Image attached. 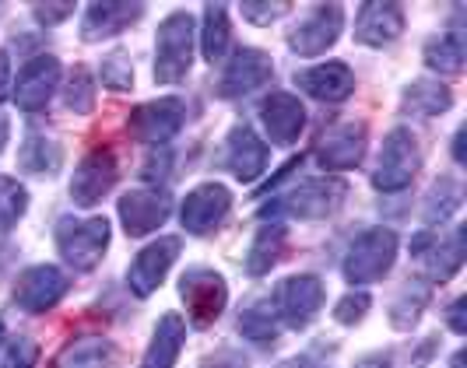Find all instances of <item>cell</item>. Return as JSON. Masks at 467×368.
<instances>
[{"instance_id": "obj_34", "label": "cell", "mask_w": 467, "mask_h": 368, "mask_svg": "<svg viewBox=\"0 0 467 368\" xmlns=\"http://www.w3.org/2000/svg\"><path fill=\"white\" fill-rule=\"evenodd\" d=\"M239 333L250 337V341H257V344H271V341L278 337V316H275V309H271V305H254V309H246V312L239 316Z\"/></svg>"}, {"instance_id": "obj_22", "label": "cell", "mask_w": 467, "mask_h": 368, "mask_svg": "<svg viewBox=\"0 0 467 368\" xmlns=\"http://www.w3.org/2000/svg\"><path fill=\"white\" fill-rule=\"evenodd\" d=\"M296 85L320 102H341L355 92V74L348 70V64L327 60V64H317V67L296 74Z\"/></svg>"}, {"instance_id": "obj_28", "label": "cell", "mask_w": 467, "mask_h": 368, "mask_svg": "<svg viewBox=\"0 0 467 368\" xmlns=\"http://www.w3.org/2000/svg\"><path fill=\"white\" fill-rule=\"evenodd\" d=\"M464 60H467L464 32H446L440 39H429L425 43V64H429V70H436V74L453 77V74L464 70Z\"/></svg>"}, {"instance_id": "obj_35", "label": "cell", "mask_w": 467, "mask_h": 368, "mask_svg": "<svg viewBox=\"0 0 467 368\" xmlns=\"http://www.w3.org/2000/svg\"><path fill=\"white\" fill-rule=\"evenodd\" d=\"M64 102H67L70 113H92V106H95V77H92V70H88V67L70 70Z\"/></svg>"}, {"instance_id": "obj_33", "label": "cell", "mask_w": 467, "mask_h": 368, "mask_svg": "<svg viewBox=\"0 0 467 368\" xmlns=\"http://www.w3.org/2000/svg\"><path fill=\"white\" fill-rule=\"evenodd\" d=\"M28 210V189L11 176H0V235L11 231Z\"/></svg>"}, {"instance_id": "obj_3", "label": "cell", "mask_w": 467, "mask_h": 368, "mask_svg": "<svg viewBox=\"0 0 467 368\" xmlns=\"http://www.w3.org/2000/svg\"><path fill=\"white\" fill-rule=\"evenodd\" d=\"M57 246L64 263L88 274L102 263L106 246H109V221L106 218H85V221H60L57 225Z\"/></svg>"}, {"instance_id": "obj_9", "label": "cell", "mask_w": 467, "mask_h": 368, "mask_svg": "<svg viewBox=\"0 0 467 368\" xmlns=\"http://www.w3.org/2000/svg\"><path fill=\"white\" fill-rule=\"evenodd\" d=\"M70 291V277L60 271V267H49V263H39V267H28L18 274L15 281V305L22 312H49L57 302Z\"/></svg>"}, {"instance_id": "obj_24", "label": "cell", "mask_w": 467, "mask_h": 368, "mask_svg": "<svg viewBox=\"0 0 467 368\" xmlns=\"http://www.w3.org/2000/svg\"><path fill=\"white\" fill-rule=\"evenodd\" d=\"M117 358V344L102 333H85L78 341H70L60 354L53 368H109Z\"/></svg>"}, {"instance_id": "obj_29", "label": "cell", "mask_w": 467, "mask_h": 368, "mask_svg": "<svg viewBox=\"0 0 467 368\" xmlns=\"http://www.w3.org/2000/svg\"><path fill=\"white\" fill-rule=\"evenodd\" d=\"M18 161H22L25 172H32V176H53L60 169V161H64V148L53 138H47V134L32 130L25 138L22 151H18Z\"/></svg>"}, {"instance_id": "obj_30", "label": "cell", "mask_w": 467, "mask_h": 368, "mask_svg": "<svg viewBox=\"0 0 467 368\" xmlns=\"http://www.w3.org/2000/svg\"><path fill=\"white\" fill-rule=\"evenodd\" d=\"M461 204H464V186L457 183L453 176H440V179L432 183V189L425 193L421 218H425L429 225H436V221H446V218H453Z\"/></svg>"}, {"instance_id": "obj_45", "label": "cell", "mask_w": 467, "mask_h": 368, "mask_svg": "<svg viewBox=\"0 0 467 368\" xmlns=\"http://www.w3.org/2000/svg\"><path fill=\"white\" fill-rule=\"evenodd\" d=\"M355 368H390V362L387 358H366V362H358Z\"/></svg>"}, {"instance_id": "obj_42", "label": "cell", "mask_w": 467, "mask_h": 368, "mask_svg": "<svg viewBox=\"0 0 467 368\" xmlns=\"http://www.w3.org/2000/svg\"><path fill=\"white\" fill-rule=\"evenodd\" d=\"M464 309H467V299H457L453 305H450V312H446V322H450V330H453L457 337H461V333H467Z\"/></svg>"}, {"instance_id": "obj_44", "label": "cell", "mask_w": 467, "mask_h": 368, "mask_svg": "<svg viewBox=\"0 0 467 368\" xmlns=\"http://www.w3.org/2000/svg\"><path fill=\"white\" fill-rule=\"evenodd\" d=\"M464 134H467V127H461L457 138H453V158H457V165H464Z\"/></svg>"}, {"instance_id": "obj_23", "label": "cell", "mask_w": 467, "mask_h": 368, "mask_svg": "<svg viewBox=\"0 0 467 368\" xmlns=\"http://www.w3.org/2000/svg\"><path fill=\"white\" fill-rule=\"evenodd\" d=\"M183 344H187V322L180 320L176 312H165L159 326H155V333H151V344L144 351L140 368H172Z\"/></svg>"}, {"instance_id": "obj_10", "label": "cell", "mask_w": 467, "mask_h": 368, "mask_svg": "<svg viewBox=\"0 0 467 368\" xmlns=\"http://www.w3.org/2000/svg\"><path fill=\"white\" fill-rule=\"evenodd\" d=\"M183 119H187L183 98L169 95V98H159V102L138 106L127 119V130H130V138L144 140V144H165V140H172L183 130Z\"/></svg>"}, {"instance_id": "obj_5", "label": "cell", "mask_w": 467, "mask_h": 368, "mask_svg": "<svg viewBox=\"0 0 467 368\" xmlns=\"http://www.w3.org/2000/svg\"><path fill=\"white\" fill-rule=\"evenodd\" d=\"M324 302H327V288L317 274L285 277L275 288V316L292 330H306L320 316Z\"/></svg>"}, {"instance_id": "obj_36", "label": "cell", "mask_w": 467, "mask_h": 368, "mask_svg": "<svg viewBox=\"0 0 467 368\" xmlns=\"http://www.w3.org/2000/svg\"><path fill=\"white\" fill-rule=\"evenodd\" d=\"M102 85L106 88H113V92H127L130 85H134V67H130V56L127 53H109L106 60H102Z\"/></svg>"}, {"instance_id": "obj_11", "label": "cell", "mask_w": 467, "mask_h": 368, "mask_svg": "<svg viewBox=\"0 0 467 368\" xmlns=\"http://www.w3.org/2000/svg\"><path fill=\"white\" fill-rule=\"evenodd\" d=\"M119 179V165L117 155L109 148H95L88 151L81 165L74 169V179H70V200L78 208H95Z\"/></svg>"}, {"instance_id": "obj_27", "label": "cell", "mask_w": 467, "mask_h": 368, "mask_svg": "<svg viewBox=\"0 0 467 368\" xmlns=\"http://www.w3.org/2000/svg\"><path fill=\"white\" fill-rule=\"evenodd\" d=\"M285 239H288V231H285V225H278V221L260 225V231L254 235V246H250V253H246V274L250 277L271 274L275 263L281 260Z\"/></svg>"}, {"instance_id": "obj_16", "label": "cell", "mask_w": 467, "mask_h": 368, "mask_svg": "<svg viewBox=\"0 0 467 368\" xmlns=\"http://www.w3.org/2000/svg\"><path fill=\"white\" fill-rule=\"evenodd\" d=\"M57 85H60V60L49 56V53L32 56L22 67V74H18V85H15L18 109H25V113L43 109L49 98H53V92H57Z\"/></svg>"}, {"instance_id": "obj_25", "label": "cell", "mask_w": 467, "mask_h": 368, "mask_svg": "<svg viewBox=\"0 0 467 368\" xmlns=\"http://www.w3.org/2000/svg\"><path fill=\"white\" fill-rule=\"evenodd\" d=\"M419 260L421 267H425V274H429V281H450L461 271V263H464V229H453L443 242L432 239L419 253Z\"/></svg>"}, {"instance_id": "obj_15", "label": "cell", "mask_w": 467, "mask_h": 368, "mask_svg": "<svg viewBox=\"0 0 467 368\" xmlns=\"http://www.w3.org/2000/svg\"><path fill=\"white\" fill-rule=\"evenodd\" d=\"M271 74H275V64H271V56H267L264 49L243 46L233 60H229L225 74L218 77L214 92L222 95V98H243V95L257 92Z\"/></svg>"}, {"instance_id": "obj_47", "label": "cell", "mask_w": 467, "mask_h": 368, "mask_svg": "<svg viewBox=\"0 0 467 368\" xmlns=\"http://www.w3.org/2000/svg\"><path fill=\"white\" fill-rule=\"evenodd\" d=\"M464 351H453V358H450V368H464Z\"/></svg>"}, {"instance_id": "obj_48", "label": "cell", "mask_w": 467, "mask_h": 368, "mask_svg": "<svg viewBox=\"0 0 467 368\" xmlns=\"http://www.w3.org/2000/svg\"><path fill=\"white\" fill-rule=\"evenodd\" d=\"M0 341H4V320H0Z\"/></svg>"}, {"instance_id": "obj_2", "label": "cell", "mask_w": 467, "mask_h": 368, "mask_svg": "<svg viewBox=\"0 0 467 368\" xmlns=\"http://www.w3.org/2000/svg\"><path fill=\"white\" fill-rule=\"evenodd\" d=\"M193 64V15L172 11L155 36V81L176 85Z\"/></svg>"}, {"instance_id": "obj_38", "label": "cell", "mask_w": 467, "mask_h": 368, "mask_svg": "<svg viewBox=\"0 0 467 368\" xmlns=\"http://www.w3.org/2000/svg\"><path fill=\"white\" fill-rule=\"evenodd\" d=\"M369 305H373V299L366 291H348L345 299L334 305V320L341 322V326H355V322L369 312Z\"/></svg>"}, {"instance_id": "obj_20", "label": "cell", "mask_w": 467, "mask_h": 368, "mask_svg": "<svg viewBox=\"0 0 467 368\" xmlns=\"http://www.w3.org/2000/svg\"><path fill=\"white\" fill-rule=\"evenodd\" d=\"M144 15V4H88L85 7V22H81V39L85 43H102L113 39L123 28L138 22Z\"/></svg>"}, {"instance_id": "obj_37", "label": "cell", "mask_w": 467, "mask_h": 368, "mask_svg": "<svg viewBox=\"0 0 467 368\" xmlns=\"http://www.w3.org/2000/svg\"><path fill=\"white\" fill-rule=\"evenodd\" d=\"M39 365V344L32 337H15L4 358H0V368H36Z\"/></svg>"}, {"instance_id": "obj_1", "label": "cell", "mask_w": 467, "mask_h": 368, "mask_svg": "<svg viewBox=\"0 0 467 368\" xmlns=\"http://www.w3.org/2000/svg\"><path fill=\"white\" fill-rule=\"evenodd\" d=\"M398 235L394 229H383V225H373L366 229L355 242H351L348 256H345V267L341 274L348 284H373L387 274L398 260Z\"/></svg>"}, {"instance_id": "obj_41", "label": "cell", "mask_w": 467, "mask_h": 368, "mask_svg": "<svg viewBox=\"0 0 467 368\" xmlns=\"http://www.w3.org/2000/svg\"><path fill=\"white\" fill-rule=\"evenodd\" d=\"M201 368H250V362H246L243 354H235V351H218V354H211Z\"/></svg>"}, {"instance_id": "obj_18", "label": "cell", "mask_w": 467, "mask_h": 368, "mask_svg": "<svg viewBox=\"0 0 467 368\" xmlns=\"http://www.w3.org/2000/svg\"><path fill=\"white\" fill-rule=\"evenodd\" d=\"M260 123H264V130H267L271 144H278V148H292V144L299 140V134H303V127H306L303 102L288 92H275L264 106H260Z\"/></svg>"}, {"instance_id": "obj_26", "label": "cell", "mask_w": 467, "mask_h": 368, "mask_svg": "<svg viewBox=\"0 0 467 368\" xmlns=\"http://www.w3.org/2000/svg\"><path fill=\"white\" fill-rule=\"evenodd\" d=\"M450 106H453V92L446 88L443 81H436V77L411 81V85L404 88V95H400V109L408 116H421V119L443 116Z\"/></svg>"}, {"instance_id": "obj_8", "label": "cell", "mask_w": 467, "mask_h": 368, "mask_svg": "<svg viewBox=\"0 0 467 368\" xmlns=\"http://www.w3.org/2000/svg\"><path fill=\"white\" fill-rule=\"evenodd\" d=\"M341 28H345L341 4H313L306 11L303 22L288 32V46H292V53H299V56H317V53H324V49H330L337 43Z\"/></svg>"}, {"instance_id": "obj_46", "label": "cell", "mask_w": 467, "mask_h": 368, "mask_svg": "<svg viewBox=\"0 0 467 368\" xmlns=\"http://www.w3.org/2000/svg\"><path fill=\"white\" fill-rule=\"evenodd\" d=\"M7 130H11V123H7V116L0 113V151H4V144H7Z\"/></svg>"}, {"instance_id": "obj_19", "label": "cell", "mask_w": 467, "mask_h": 368, "mask_svg": "<svg viewBox=\"0 0 467 368\" xmlns=\"http://www.w3.org/2000/svg\"><path fill=\"white\" fill-rule=\"evenodd\" d=\"M404 32V7L390 0H373L358 7L355 18V39L362 46H387Z\"/></svg>"}, {"instance_id": "obj_43", "label": "cell", "mask_w": 467, "mask_h": 368, "mask_svg": "<svg viewBox=\"0 0 467 368\" xmlns=\"http://www.w3.org/2000/svg\"><path fill=\"white\" fill-rule=\"evenodd\" d=\"M7 92H11V60H7V53L0 49V102L7 98Z\"/></svg>"}, {"instance_id": "obj_17", "label": "cell", "mask_w": 467, "mask_h": 368, "mask_svg": "<svg viewBox=\"0 0 467 368\" xmlns=\"http://www.w3.org/2000/svg\"><path fill=\"white\" fill-rule=\"evenodd\" d=\"M366 123H337L317 140V161L324 169H355L366 155Z\"/></svg>"}, {"instance_id": "obj_21", "label": "cell", "mask_w": 467, "mask_h": 368, "mask_svg": "<svg viewBox=\"0 0 467 368\" xmlns=\"http://www.w3.org/2000/svg\"><path fill=\"white\" fill-rule=\"evenodd\" d=\"M267 144L250 130V127H235L229 134V148H225V165L239 183H254L260 172L267 169Z\"/></svg>"}, {"instance_id": "obj_31", "label": "cell", "mask_w": 467, "mask_h": 368, "mask_svg": "<svg viewBox=\"0 0 467 368\" xmlns=\"http://www.w3.org/2000/svg\"><path fill=\"white\" fill-rule=\"evenodd\" d=\"M233 43V28H229V11L225 4H208L204 7V32H201V49H204V60L214 64L229 53Z\"/></svg>"}, {"instance_id": "obj_13", "label": "cell", "mask_w": 467, "mask_h": 368, "mask_svg": "<svg viewBox=\"0 0 467 368\" xmlns=\"http://www.w3.org/2000/svg\"><path fill=\"white\" fill-rule=\"evenodd\" d=\"M176 256H180V239H176V235H165V239H159V242L144 246V250L134 256L130 271H127L130 291H134L138 299L155 295L159 284L165 281V274H169V267L176 263Z\"/></svg>"}, {"instance_id": "obj_6", "label": "cell", "mask_w": 467, "mask_h": 368, "mask_svg": "<svg viewBox=\"0 0 467 368\" xmlns=\"http://www.w3.org/2000/svg\"><path fill=\"white\" fill-rule=\"evenodd\" d=\"M345 193H348V186L345 179H306V183L292 186L281 200H275L271 208L264 210V218L271 214V210H288L292 218H306V221H317V218H327L337 210V204L345 200Z\"/></svg>"}, {"instance_id": "obj_40", "label": "cell", "mask_w": 467, "mask_h": 368, "mask_svg": "<svg viewBox=\"0 0 467 368\" xmlns=\"http://www.w3.org/2000/svg\"><path fill=\"white\" fill-rule=\"evenodd\" d=\"M32 15L43 25H60L74 15V4H32Z\"/></svg>"}, {"instance_id": "obj_39", "label": "cell", "mask_w": 467, "mask_h": 368, "mask_svg": "<svg viewBox=\"0 0 467 368\" xmlns=\"http://www.w3.org/2000/svg\"><path fill=\"white\" fill-rule=\"evenodd\" d=\"M288 7H292V4H285V0H267V4L246 0V4L239 7V15H243V18H246L250 25H271L275 18H281Z\"/></svg>"}, {"instance_id": "obj_4", "label": "cell", "mask_w": 467, "mask_h": 368, "mask_svg": "<svg viewBox=\"0 0 467 368\" xmlns=\"http://www.w3.org/2000/svg\"><path fill=\"white\" fill-rule=\"evenodd\" d=\"M421 169V148L419 140L411 138V130H390L383 148H379V161H376L373 186L379 193H398L404 186H411V179Z\"/></svg>"}, {"instance_id": "obj_14", "label": "cell", "mask_w": 467, "mask_h": 368, "mask_svg": "<svg viewBox=\"0 0 467 368\" xmlns=\"http://www.w3.org/2000/svg\"><path fill=\"white\" fill-rule=\"evenodd\" d=\"M233 208V193L222 183H201L197 189H190L183 208H180V225L190 235H208L222 225V218Z\"/></svg>"}, {"instance_id": "obj_7", "label": "cell", "mask_w": 467, "mask_h": 368, "mask_svg": "<svg viewBox=\"0 0 467 368\" xmlns=\"http://www.w3.org/2000/svg\"><path fill=\"white\" fill-rule=\"evenodd\" d=\"M180 295L187 302L190 322L197 330H204L211 322L225 312V302H229V284L225 277L214 274V271H204V267H193L180 277Z\"/></svg>"}, {"instance_id": "obj_12", "label": "cell", "mask_w": 467, "mask_h": 368, "mask_svg": "<svg viewBox=\"0 0 467 368\" xmlns=\"http://www.w3.org/2000/svg\"><path fill=\"white\" fill-rule=\"evenodd\" d=\"M169 210H172L169 189H130L119 197V221H123V231L130 239L159 231L169 218Z\"/></svg>"}, {"instance_id": "obj_32", "label": "cell", "mask_w": 467, "mask_h": 368, "mask_svg": "<svg viewBox=\"0 0 467 368\" xmlns=\"http://www.w3.org/2000/svg\"><path fill=\"white\" fill-rule=\"evenodd\" d=\"M429 305V284H408L398 299L390 302V322L394 330H411Z\"/></svg>"}]
</instances>
